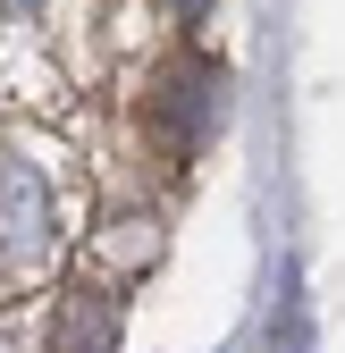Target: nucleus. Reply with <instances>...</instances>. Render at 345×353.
<instances>
[{
    "label": "nucleus",
    "mask_w": 345,
    "mask_h": 353,
    "mask_svg": "<svg viewBox=\"0 0 345 353\" xmlns=\"http://www.w3.org/2000/svg\"><path fill=\"white\" fill-rule=\"evenodd\" d=\"M219 93H228V76L210 68V59H168L152 76V93H144V135H152V152L194 160L210 143V126H219Z\"/></svg>",
    "instance_id": "nucleus-1"
},
{
    "label": "nucleus",
    "mask_w": 345,
    "mask_h": 353,
    "mask_svg": "<svg viewBox=\"0 0 345 353\" xmlns=\"http://www.w3.org/2000/svg\"><path fill=\"white\" fill-rule=\"evenodd\" d=\"M0 236H9V278H34L42 252H51V194L9 152H0Z\"/></svg>",
    "instance_id": "nucleus-2"
},
{
    "label": "nucleus",
    "mask_w": 345,
    "mask_h": 353,
    "mask_svg": "<svg viewBox=\"0 0 345 353\" xmlns=\"http://www.w3.org/2000/svg\"><path fill=\"white\" fill-rule=\"evenodd\" d=\"M118 294L110 286H76L51 320V353H118Z\"/></svg>",
    "instance_id": "nucleus-3"
},
{
    "label": "nucleus",
    "mask_w": 345,
    "mask_h": 353,
    "mask_svg": "<svg viewBox=\"0 0 345 353\" xmlns=\"http://www.w3.org/2000/svg\"><path fill=\"white\" fill-rule=\"evenodd\" d=\"M168 9H177V17H202V9H210V0H168Z\"/></svg>",
    "instance_id": "nucleus-4"
},
{
    "label": "nucleus",
    "mask_w": 345,
    "mask_h": 353,
    "mask_svg": "<svg viewBox=\"0 0 345 353\" xmlns=\"http://www.w3.org/2000/svg\"><path fill=\"white\" fill-rule=\"evenodd\" d=\"M0 9H42V0H0Z\"/></svg>",
    "instance_id": "nucleus-5"
}]
</instances>
